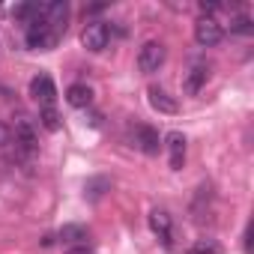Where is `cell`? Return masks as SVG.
<instances>
[{"instance_id": "cell-1", "label": "cell", "mask_w": 254, "mask_h": 254, "mask_svg": "<svg viewBox=\"0 0 254 254\" xmlns=\"http://www.w3.org/2000/svg\"><path fill=\"white\" fill-rule=\"evenodd\" d=\"M24 42L33 51H51L57 45V33L45 24V18H36V21L24 24Z\"/></svg>"}, {"instance_id": "cell-2", "label": "cell", "mask_w": 254, "mask_h": 254, "mask_svg": "<svg viewBox=\"0 0 254 254\" xmlns=\"http://www.w3.org/2000/svg\"><path fill=\"white\" fill-rule=\"evenodd\" d=\"M165 60H168V48H165L159 39L144 42L141 51H138V69H141L144 75H156V72L165 66Z\"/></svg>"}, {"instance_id": "cell-3", "label": "cell", "mask_w": 254, "mask_h": 254, "mask_svg": "<svg viewBox=\"0 0 254 254\" xmlns=\"http://www.w3.org/2000/svg\"><path fill=\"white\" fill-rule=\"evenodd\" d=\"M108 42H111V27H108L105 21H90V24L84 27V33H81V45H84L87 51H93V54L105 51Z\"/></svg>"}, {"instance_id": "cell-4", "label": "cell", "mask_w": 254, "mask_h": 254, "mask_svg": "<svg viewBox=\"0 0 254 254\" xmlns=\"http://www.w3.org/2000/svg\"><path fill=\"white\" fill-rule=\"evenodd\" d=\"M224 39V27L215 21V18H197L194 21V42L200 45V48H212V45H218Z\"/></svg>"}, {"instance_id": "cell-5", "label": "cell", "mask_w": 254, "mask_h": 254, "mask_svg": "<svg viewBox=\"0 0 254 254\" xmlns=\"http://www.w3.org/2000/svg\"><path fill=\"white\" fill-rule=\"evenodd\" d=\"M42 18L60 36V30H66V21H69V3H66V0H54V3L42 6Z\"/></svg>"}, {"instance_id": "cell-6", "label": "cell", "mask_w": 254, "mask_h": 254, "mask_svg": "<svg viewBox=\"0 0 254 254\" xmlns=\"http://www.w3.org/2000/svg\"><path fill=\"white\" fill-rule=\"evenodd\" d=\"M209 69H212V66H209L206 60H194V63H191V69H189V72H186V78H183V87H186V93H189V96L200 93V87L209 81Z\"/></svg>"}, {"instance_id": "cell-7", "label": "cell", "mask_w": 254, "mask_h": 254, "mask_svg": "<svg viewBox=\"0 0 254 254\" xmlns=\"http://www.w3.org/2000/svg\"><path fill=\"white\" fill-rule=\"evenodd\" d=\"M15 144H18V150L24 153V156H33L36 153V147H39V141H36V129L30 126V120H15Z\"/></svg>"}, {"instance_id": "cell-8", "label": "cell", "mask_w": 254, "mask_h": 254, "mask_svg": "<svg viewBox=\"0 0 254 254\" xmlns=\"http://www.w3.org/2000/svg\"><path fill=\"white\" fill-rule=\"evenodd\" d=\"M30 96L45 108V105H54V99H57V87H54V81H51L48 75H36V78L30 81Z\"/></svg>"}, {"instance_id": "cell-9", "label": "cell", "mask_w": 254, "mask_h": 254, "mask_svg": "<svg viewBox=\"0 0 254 254\" xmlns=\"http://www.w3.org/2000/svg\"><path fill=\"white\" fill-rule=\"evenodd\" d=\"M135 144H138V150L147 153V156H156V153L162 150V138H159L156 129H150V126H138V129H135Z\"/></svg>"}, {"instance_id": "cell-10", "label": "cell", "mask_w": 254, "mask_h": 254, "mask_svg": "<svg viewBox=\"0 0 254 254\" xmlns=\"http://www.w3.org/2000/svg\"><path fill=\"white\" fill-rule=\"evenodd\" d=\"M147 96H150V105H153L159 114H177V111H180V102H177L165 87H150Z\"/></svg>"}, {"instance_id": "cell-11", "label": "cell", "mask_w": 254, "mask_h": 254, "mask_svg": "<svg viewBox=\"0 0 254 254\" xmlns=\"http://www.w3.org/2000/svg\"><path fill=\"white\" fill-rule=\"evenodd\" d=\"M165 147H168V156H171V168L180 171L186 165V135L183 132H171L165 138Z\"/></svg>"}, {"instance_id": "cell-12", "label": "cell", "mask_w": 254, "mask_h": 254, "mask_svg": "<svg viewBox=\"0 0 254 254\" xmlns=\"http://www.w3.org/2000/svg\"><path fill=\"white\" fill-rule=\"evenodd\" d=\"M150 227H153V233H156L165 245H171V215H168L165 209H153V212H150Z\"/></svg>"}, {"instance_id": "cell-13", "label": "cell", "mask_w": 254, "mask_h": 254, "mask_svg": "<svg viewBox=\"0 0 254 254\" xmlns=\"http://www.w3.org/2000/svg\"><path fill=\"white\" fill-rule=\"evenodd\" d=\"M66 102H69L72 108H90V105H93V90H90L87 84H72V87L66 90Z\"/></svg>"}, {"instance_id": "cell-14", "label": "cell", "mask_w": 254, "mask_h": 254, "mask_svg": "<svg viewBox=\"0 0 254 254\" xmlns=\"http://www.w3.org/2000/svg\"><path fill=\"white\" fill-rule=\"evenodd\" d=\"M87 236H90V230H87L84 224H63V230H60V242H63V245L87 242Z\"/></svg>"}, {"instance_id": "cell-15", "label": "cell", "mask_w": 254, "mask_h": 254, "mask_svg": "<svg viewBox=\"0 0 254 254\" xmlns=\"http://www.w3.org/2000/svg\"><path fill=\"white\" fill-rule=\"evenodd\" d=\"M186 254H224V248H221L215 239H194V242L186 248Z\"/></svg>"}, {"instance_id": "cell-16", "label": "cell", "mask_w": 254, "mask_h": 254, "mask_svg": "<svg viewBox=\"0 0 254 254\" xmlns=\"http://www.w3.org/2000/svg\"><path fill=\"white\" fill-rule=\"evenodd\" d=\"M39 120H42V126H45L48 132H57V129H60V114H57V108H54V105L39 108Z\"/></svg>"}, {"instance_id": "cell-17", "label": "cell", "mask_w": 254, "mask_h": 254, "mask_svg": "<svg viewBox=\"0 0 254 254\" xmlns=\"http://www.w3.org/2000/svg\"><path fill=\"white\" fill-rule=\"evenodd\" d=\"M105 189H111V180L96 177V180H90V183H87V189H84V191H87V197H90V200H99V197L105 194Z\"/></svg>"}, {"instance_id": "cell-18", "label": "cell", "mask_w": 254, "mask_h": 254, "mask_svg": "<svg viewBox=\"0 0 254 254\" xmlns=\"http://www.w3.org/2000/svg\"><path fill=\"white\" fill-rule=\"evenodd\" d=\"M230 30H233V33H251L254 24H251L248 15H236V18H230Z\"/></svg>"}, {"instance_id": "cell-19", "label": "cell", "mask_w": 254, "mask_h": 254, "mask_svg": "<svg viewBox=\"0 0 254 254\" xmlns=\"http://www.w3.org/2000/svg\"><path fill=\"white\" fill-rule=\"evenodd\" d=\"M66 254H93V248L87 242H78V245H66Z\"/></svg>"}, {"instance_id": "cell-20", "label": "cell", "mask_w": 254, "mask_h": 254, "mask_svg": "<svg viewBox=\"0 0 254 254\" xmlns=\"http://www.w3.org/2000/svg\"><path fill=\"white\" fill-rule=\"evenodd\" d=\"M9 138H12V129H9L6 123H0V150H3V147L9 144Z\"/></svg>"}]
</instances>
